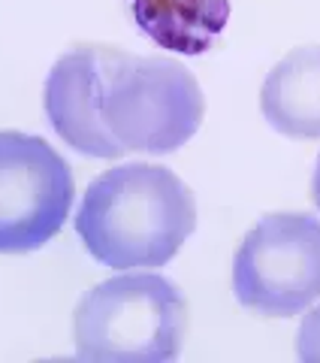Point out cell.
I'll use <instances>...</instances> for the list:
<instances>
[{"mask_svg": "<svg viewBox=\"0 0 320 363\" xmlns=\"http://www.w3.org/2000/svg\"><path fill=\"white\" fill-rule=\"evenodd\" d=\"M55 133L88 157L169 155L200 130L205 100L185 67L115 45H76L55 61L42 91Z\"/></svg>", "mask_w": 320, "mask_h": 363, "instance_id": "obj_1", "label": "cell"}, {"mask_svg": "<svg viewBox=\"0 0 320 363\" xmlns=\"http://www.w3.org/2000/svg\"><path fill=\"white\" fill-rule=\"evenodd\" d=\"M197 230V200L173 169L124 164L88 185L76 233L103 267L136 269L169 264Z\"/></svg>", "mask_w": 320, "mask_h": 363, "instance_id": "obj_2", "label": "cell"}, {"mask_svg": "<svg viewBox=\"0 0 320 363\" xmlns=\"http://www.w3.org/2000/svg\"><path fill=\"white\" fill-rule=\"evenodd\" d=\"M188 333V300L157 272L100 281L73 312L79 360L173 363Z\"/></svg>", "mask_w": 320, "mask_h": 363, "instance_id": "obj_3", "label": "cell"}, {"mask_svg": "<svg viewBox=\"0 0 320 363\" xmlns=\"http://www.w3.org/2000/svg\"><path fill=\"white\" fill-rule=\"evenodd\" d=\"M233 294L263 318L302 315L320 300V221L272 212L245 233L233 260Z\"/></svg>", "mask_w": 320, "mask_h": 363, "instance_id": "obj_4", "label": "cell"}, {"mask_svg": "<svg viewBox=\"0 0 320 363\" xmlns=\"http://www.w3.org/2000/svg\"><path fill=\"white\" fill-rule=\"evenodd\" d=\"M76 197L73 169L42 136L0 130V255L40 252Z\"/></svg>", "mask_w": 320, "mask_h": 363, "instance_id": "obj_5", "label": "cell"}, {"mask_svg": "<svg viewBox=\"0 0 320 363\" xmlns=\"http://www.w3.org/2000/svg\"><path fill=\"white\" fill-rule=\"evenodd\" d=\"M260 109L290 140H320V45H302L272 67Z\"/></svg>", "mask_w": 320, "mask_h": 363, "instance_id": "obj_6", "label": "cell"}, {"mask_svg": "<svg viewBox=\"0 0 320 363\" xmlns=\"http://www.w3.org/2000/svg\"><path fill=\"white\" fill-rule=\"evenodd\" d=\"M130 13L148 37L173 52L200 55L230 18L227 0H130Z\"/></svg>", "mask_w": 320, "mask_h": 363, "instance_id": "obj_7", "label": "cell"}, {"mask_svg": "<svg viewBox=\"0 0 320 363\" xmlns=\"http://www.w3.org/2000/svg\"><path fill=\"white\" fill-rule=\"evenodd\" d=\"M296 354L305 363H320V306L302 318L296 333Z\"/></svg>", "mask_w": 320, "mask_h": 363, "instance_id": "obj_8", "label": "cell"}, {"mask_svg": "<svg viewBox=\"0 0 320 363\" xmlns=\"http://www.w3.org/2000/svg\"><path fill=\"white\" fill-rule=\"evenodd\" d=\"M312 197H314V206L320 209V155H317V164H314V179H312Z\"/></svg>", "mask_w": 320, "mask_h": 363, "instance_id": "obj_9", "label": "cell"}]
</instances>
